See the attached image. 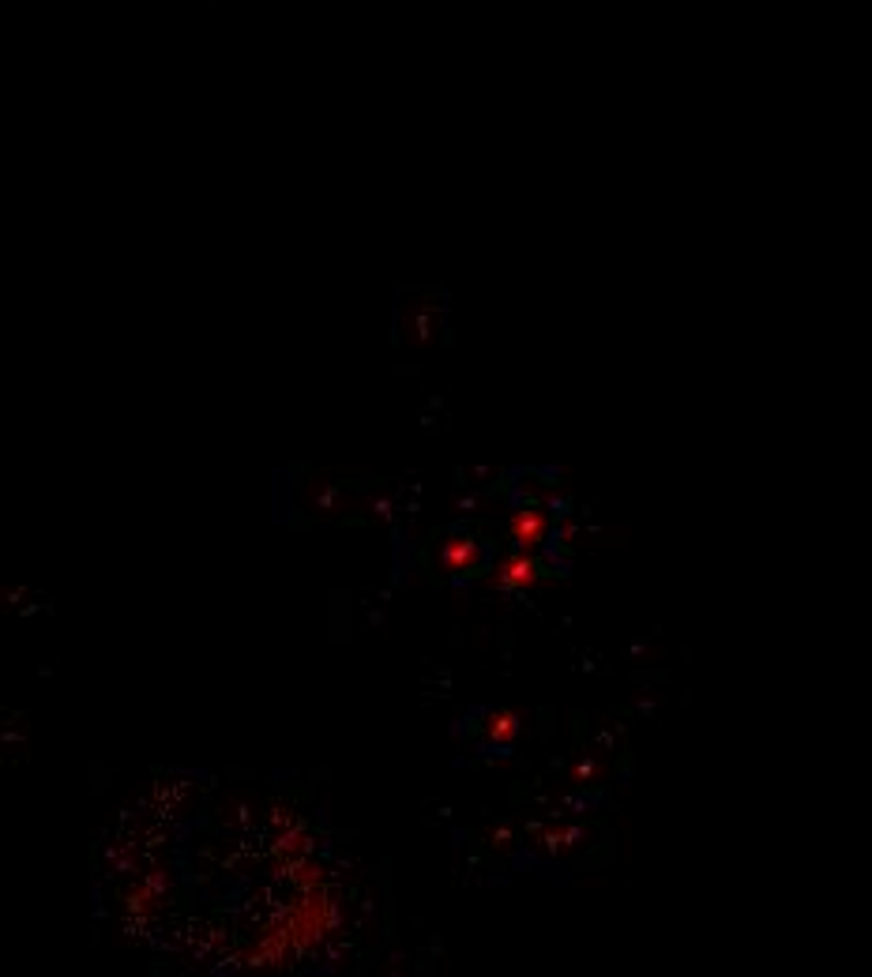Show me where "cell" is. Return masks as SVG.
Instances as JSON below:
<instances>
[{
    "label": "cell",
    "mask_w": 872,
    "mask_h": 977,
    "mask_svg": "<svg viewBox=\"0 0 872 977\" xmlns=\"http://www.w3.org/2000/svg\"><path fill=\"white\" fill-rule=\"evenodd\" d=\"M440 564L455 575L474 572L482 564V549H478V542H470V538H448L444 549H440Z\"/></svg>",
    "instance_id": "obj_3"
},
{
    "label": "cell",
    "mask_w": 872,
    "mask_h": 977,
    "mask_svg": "<svg viewBox=\"0 0 872 977\" xmlns=\"http://www.w3.org/2000/svg\"><path fill=\"white\" fill-rule=\"evenodd\" d=\"M485 733H489V741L493 745H508L515 733H519V718H515L512 711H500L489 718V726H485Z\"/></svg>",
    "instance_id": "obj_4"
},
{
    "label": "cell",
    "mask_w": 872,
    "mask_h": 977,
    "mask_svg": "<svg viewBox=\"0 0 872 977\" xmlns=\"http://www.w3.org/2000/svg\"><path fill=\"white\" fill-rule=\"evenodd\" d=\"M508 530H512V542L515 549H538V545L545 542V534H549V519H545L538 508H523V512L512 515V523H508Z\"/></svg>",
    "instance_id": "obj_2"
},
{
    "label": "cell",
    "mask_w": 872,
    "mask_h": 977,
    "mask_svg": "<svg viewBox=\"0 0 872 977\" xmlns=\"http://www.w3.org/2000/svg\"><path fill=\"white\" fill-rule=\"evenodd\" d=\"M538 575H542V568H538V560L530 557L527 549H519V553H512V557H504L497 564V572H493V587L500 590H527L538 583Z\"/></svg>",
    "instance_id": "obj_1"
},
{
    "label": "cell",
    "mask_w": 872,
    "mask_h": 977,
    "mask_svg": "<svg viewBox=\"0 0 872 977\" xmlns=\"http://www.w3.org/2000/svg\"><path fill=\"white\" fill-rule=\"evenodd\" d=\"M305 850H309V842H305V835H301V831H294V835H286L279 842V853H294V857H297V853H305Z\"/></svg>",
    "instance_id": "obj_5"
}]
</instances>
